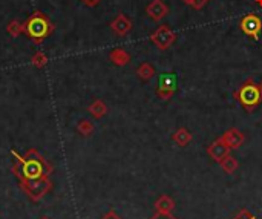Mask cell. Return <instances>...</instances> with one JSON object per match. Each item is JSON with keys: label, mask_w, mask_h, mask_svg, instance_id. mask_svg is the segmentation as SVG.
<instances>
[{"label": "cell", "mask_w": 262, "mask_h": 219, "mask_svg": "<svg viewBox=\"0 0 262 219\" xmlns=\"http://www.w3.org/2000/svg\"><path fill=\"white\" fill-rule=\"evenodd\" d=\"M6 32L11 35V37H19L20 34L25 32V25L19 20H11L6 26Z\"/></svg>", "instance_id": "e0dca14e"}, {"label": "cell", "mask_w": 262, "mask_h": 219, "mask_svg": "<svg viewBox=\"0 0 262 219\" xmlns=\"http://www.w3.org/2000/svg\"><path fill=\"white\" fill-rule=\"evenodd\" d=\"M239 28L246 35H249V37L256 40L259 37V34H261V29H262V22H261V19L258 15L247 14V15H244L241 19Z\"/></svg>", "instance_id": "5b68a950"}, {"label": "cell", "mask_w": 262, "mask_h": 219, "mask_svg": "<svg viewBox=\"0 0 262 219\" xmlns=\"http://www.w3.org/2000/svg\"><path fill=\"white\" fill-rule=\"evenodd\" d=\"M146 12L149 15V19H152L153 22H161L169 14V6L163 0H152L146 8Z\"/></svg>", "instance_id": "52a82bcc"}, {"label": "cell", "mask_w": 262, "mask_h": 219, "mask_svg": "<svg viewBox=\"0 0 262 219\" xmlns=\"http://www.w3.org/2000/svg\"><path fill=\"white\" fill-rule=\"evenodd\" d=\"M23 25H25V34L36 45H40L42 42H45L54 32V25L40 11L32 12Z\"/></svg>", "instance_id": "7a4b0ae2"}, {"label": "cell", "mask_w": 262, "mask_h": 219, "mask_svg": "<svg viewBox=\"0 0 262 219\" xmlns=\"http://www.w3.org/2000/svg\"><path fill=\"white\" fill-rule=\"evenodd\" d=\"M40 219H51V218H48V216H42Z\"/></svg>", "instance_id": "f1b7e54d"}, {"label": "cell", "mask_w": 262, "mask_h": 219, "mask_svg": "<svg viewBox=\"0 0 262 219\" xmlns=\"http://www.w3.org/2000/svg\"><path fill=\"white\" fill-rule=\"evenodd\" d=\"M173 143H177L180 147H186V146L192 141V134L186 129V127H180L178 131H175L172 135Z\"/></svg>", "instance_id": "9a60e30c"}, {"label": "cell", "mask_w": 262, "mask_h": 219, "mask_svg": "<svg viewBox=\"0 0 262 219\" xmlns=\"http://www.w3.org/2000/svg\"><path fill=\"white\" fill-rule=\"evenodd\" d=\"M94 123L91 120H81L77 126V131L83 135V137H91L94 132Z\"/></svg>", "instance_id": "ac0fdd59"}, {"label": "cell", "mask_w": 262, "mask_h": 219, "mask_svg": "<svg viewBox=\"0 0 262 219\" xmlns=\"http://www.w3.org/2000/svg\"><path fill=\"white\" fill-rule=\"evenodd\" d=\"M101 219H121V216L114 210V209H111V210H108L106 213L103 215V218Z\"/></svg>", "instance_id": "44dd1931"}, {"label": "cell", "mask_w": 262, "mask_h": 219, "mask_svg": "<svg viewBox=\"0 0 262 219\" xmlns=\"http://www.w3.org/2000/svg\"><path fill=\"white\" fill-rule=\"evenodd\" d=\"M258 86H259V90H261V94H262V81H261V83H259Z\"/></svg>", "instance_id": "4316f807"}, {"label": "cell", "mask_w": 262, "mask_h": 219, "mask_svg": "<svg viewBox=\"0 0 262 219\" xmlns=\"http://www.w3.org/2000/svg\"><path fill=\"white\" fill-rule=\"evenodd\" d=\"M173 209H175V201L169 195H161L158 199L155 201V210H156V213L167 216V215L172 213Z\"/></svg>", "instance_id": "30bf717a"}, {"label": "cell", "mask_w": 262, "mask_h": 219, "mask_svg": "<svg viewBox=\"0 0 262 219\" xmlns=\"http://www.w3.org/2000/svg\"><path fill=\"white\" fill-rule=\"evenodd\" d=\"M175 40H177V34H175L167 25L158 26V29H156L155 32H152V35H150V42L160 51L169 49L173 45Z\"/></svg>", "instance_id": "277c9868"}, {"label": "cell", "mask_w": 262, "mask_h": 219, "mask_svg": "<svg viewBox=\"0 0 262 219\" xmlns=\"http://www.w3.org/2000/svg\"><path fill=\"white\" fill-rule=\"evenodd\" d=\"M136 75L139 80H143V81H149L155 77V68L152 63L149 62H144L141 63L138 68H136Z\"/></svg>", "instance_id": "5bb4252c"}, {"label": "cell", "mask_w": 262, "mask_h": 219, "mask_svg": "<svg viewBox=\"0 0 262 219\" xmlns=\"http://www.w3.org/2000/svg\"><path fill=\"white\" fill-rule=\"evenodd\" d=\"M31 62H32L34 66L40 69V68H45V66L48 65V57H46V54H45V52L39 51V52H36V54H34V56H32Z\"/></svg>", "instance_id": "d6986e66"}, {"label": "cell", "mask_w": 262, "mask_h": 219, "mask_svg": "<svg viewBox=\"0 0 262 219\" xmlns=\"http://www.w3.org/2000/svg\"><path fill=\"white\" fill-rule=\"evenodd\" d=\"M11 153L14 156V172L22 182V189L32 199H40L51 189V181L48 179L52 170L51 164L34 149H29L23 156L15 150Z\"/></svg>", "instance_id": "6da1fadb"}, {"label": "cell", "mask_w": 262, "mask_h": 219, "mask_svg": "<svg viewBox=\"0 0 262 219\" xmlns=\"http://www.w3.org/2000/svg\"><path fill=\"white\" fill-rule=\"evenodd\" d=\"M207 155L210 156L213 161H216V162L219 164L227 155H230V149L227 147V146L218 138L216 141H213V143L207 147Z\"/></svg>", "instance_id": "9c48e42d"}, {"label": "cell", "mask_w": 262, "mask_h": 219, "mask_svg": "<svg viewBox=\"0 0 262 219\" xmlns=\"http://www.w3.org/2000/svg\"><path fill=\"white\" fill-rule=\"evenodd\" d=\"M219 140L229 147L230 150H236L239 149L241 146L244 144V141H246V135H244L239 129H236V127H230L229 131H225Z\"/></svg>", "instance_id": "8992f818"}, {"label": "cell", "mask_w": 262, "mask_h": 219, "mask_svg": "<svg viewBox=\"0 0 262 219\" xmlns=\"http://www.w3.org/2000/svg\"><path fill=\"white\" fill-rule=\"evenodd\" d=\"M233 219H256V218H255V216H253L249 210H241V212H239V215H238V216H235Z\"/></svg>", "instance_id": "603a6c76"}, {"label": "cell", "mask_w": 262, "mask_h": 219, "mask_svg": "<svg viewBox=\"0 0 262 219\" xmlns=\"http://www.w3.org/2000/svg\"><path fill=\"white\" fill-rule=\"evenodd\" d=\"M81 2H83V5H86L87 8H95V6L100 5L101 0H81Z\"/></svg>", "instance_id": "cb8c5ba5"}, {"label": "cell", "mask_w": 262, "mask_h": 219, "mask_svg": "<svg viewBox=\"0 0 262 219\" xmlns=\"http://www.w3.org/2000/svg\"><path fill=\"white\" fill-rule=\"evenodd\" d=\"M158 90H169V92H175L177 90V77L172 72H166L160 77Z\"/></svg>", "instance_id": "7c38bea8"}, {"label": "cell", "mask_w": 262, "mask_h": 219, "mask_svg": "<svg viewBox=\"0 0 262 219\" xmlns=\"http://www.w3.org/2000/svg\"><path fill=\"white\" fill-rule=\"evenodd\" d=\"M175 92H169V90H158V89H156V95H158L161 100H170L172 98V95H173Z\"/></svg>", "instance_id": "7402d4cb"}, {"label": "cell", "mask_w": 262, "mask_h": 219, "mask_svg": "<svg viewBox=\"0 0 262 219\" xmlns=\"http://www.w3.org/2000/svg\"><path fill=\"white\" fill-rule=\"evenodd\" d=\"M132 28H133L132 20L125 14H118L115 19L111 22V29L117 35H120V37H125V35H128L132 31Z\"/></svg>", "instance_id": "ba28073f"}, {"label": "cell", "mask_w": 262, "mask_h": 219, "mask_svg": "<svg viewBox=\"0 0 262 219\" xmlns=\"http://www.w3.org/2000/svg\"><path fill=\"white\" fill-rule=\"evenodd\" d=\"M183 2H184V3H186V5H189V3H190V2H192V0H183Z\"/></svg>", "instance_id": "83f0119b"}, {"label": "cell", "mask_w": 262, "mask_h": 219, "mask_svg": "<svg viewBox=\"0 0 262 219\" xmlns=\"http://www.w3.org/2000/svg\"><path fill=\"white\" fill-rule=\"evenodd\" d=\"M207 3H208V0H192L189 5L194 8V9H198V11H199V9H202Z\"/></svg>", "instance_id": "ffe728a7"}, {"label": "cell", "mask_w": 262, "mask_h": 219, "mask_svg": "<svg viewBox=\"0 0 262 219\" xmlns=\"http://www.w3.org/2000/svg\"><path fill=\"white\" fill-rule=\"evenodd\" d=\"M87 112H89L95 120H100L108 114V106L104 104L103 100H95L89 104V107H87Z\"/></svg>", "instance_id": "4fadbf2b"}, {"label": "cell", "mask_w": 262, "mask_h": 219, "mask_svg": "<svg viewBox=\"0 0 262 219\" xmlns=\"http://www.w3.org/2000/svg\"><path fill=\"white\" fill-rule=\"evenodd\" d=\"M219 166H221V169L225 172V173H229V175H232V173H235L236 170H238V167H239V162H238V159L236 158H233L232 155H227L221 162H219Z\"/></svg>", "instance_id": "2e32d148"}, {"label": "cell", "mask_w": 262, "mask_h": 219, "mask_svg": "<svg viewBox=\"0 0 262 219\" xmlns=\"http://www.w3.org/2000/svg\"><path fill=\"white\" fill-rule=\"evenodd\" d=\"M255 3H256L259 8H262V0H255Z\"/></svg>", "instance_id": "d4e9b609"}, {"label": "cell", "mask_w": 262, "mask_h": 219, "mask_svg": "<svg viewBox=\"0 0 262 219\" xmlns=\"http://www.w3.org/2000/svg\"><path fill=\"white\" fill-rule=\"evenodd\" d=\"M235 95L239 100V103L242 104V107L249 112H252L253 109L258 107L259 103L262 101V94L259 90V86L253 80H247L236 90Z\"/></svg>", "instance_id": "3957f363"}, {"label": "cell", "mask_w": 262, "mask_h": 219, "mask_svg": "<svg viewBox=\"0 0 262 219\" xmlns=\"http://www.w3.org/2000/svg\"><path fill=\"white\" fill-rule=\"evenodd\" d=\"M164 216V215H163ZM164 219H177V218H173L172 215H167V216H164Z\"/></svg>", "instance_id": "484cf974"}, {"label": "cell", "mask_w": 262, "mask_h": 219, "mask_svg": "<svg viewBox=\"0 0 262 219\" xmlns=\"http://www.w3.org/2000/svg\"><path fill=\"white\" fill-rule=\"evenodd\" d=\"M109 60L117 66H126L131 62V54L123 48H115L109 52Z\"/></svg>", "instance_id": "8fae6325"}]
</instances>
